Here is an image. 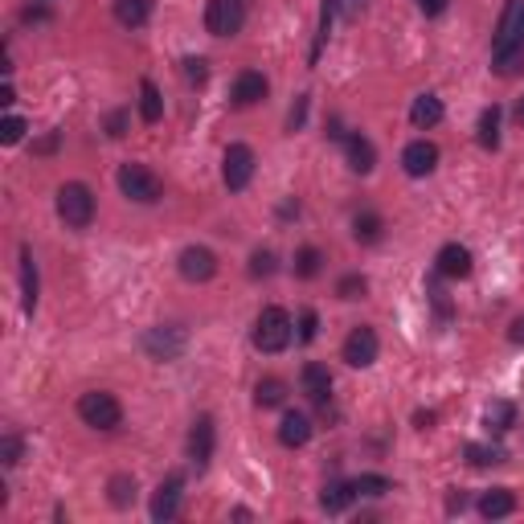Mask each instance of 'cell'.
Returning <instances> with one entry per match:
<instances>
[{
  "mask_svg": "<svg viewBox=\"0 0 524 524\" xmlns=\"http://www.w3.org/2000/svg\"><path fill=\"white\" fill-rule=\"evenodd\" d=\"M291 344V315L282 307H262L254 320V348L258 353H282Z\"/></svg>",
  "mask_w": 524,
  "mask_h": 524,
  "instance_id": "cell-1",
  "label": "cell"
},
{
  "mask_svg": "<svg viewBox=\"0 0 524 524\" xmlns=\"http://www.w3.org/2000/svg\"><path fill=\"white\" fill-rule=\"evenodd\" d=\"M58 217L70 230H86L94 222V192L82 181H70L58 189Z\"/></svg>",
  "mask_w": 524,
  "mask_h": 524,
  "instance_id": "cell-2",
  "label": "cell"
},
{
  "mask_svg": "<svg viewBox=\"0 0 524 524\" xmlns=\"http://www.w3.org/2000/svg\"><path fill=\"white\" fill-rule=\"evenodd\" d=\"M78 418L94 430H115L123 422V405L115 393H102V389H91L78 397Z\"/></svg>",
  "mask_w": 524,
  "mask_h": 524,
  "instance_id": "cell-3",
  "label": "cell"
},
{
  "mask_svg": "<svg viewBox=\"0 0 524 524\" xmlns=\"http://www.w3.org/2000/svg\"><path fill=\"white\" fill-rule=\"evenodd\" d=\"M119 189H123V197H131V201H140V205H156L164 197V181L151 168H143V164H123Z\"/></svg>",
  "mask_w": 524,
  "mask_h": 524,
  "instance_id": "cell-4",
  "label": "cell"
},
{
  "mask_svg": "<svg viewBox=\"0 0 524 524\" xmlns=\"http://www.w3.org/2000/svg\"><path fill=\"white\" fill-rule=\"evenodd\" d=\"M242 20H246L242 0H209L205 4V29L213 37H233V33L242 29Z\"/></svg>",
  "mask_w": 524,
  "mask_h": 524,
  "instance_id": "cell-5",
  "label": "cell"
},
{
  "mask_svg": "<svg viewBox=\"0 0 524 524\" xmlns=\"http://www.w3.org/2000/svg\"><path fill=\"white\" fill-rule=\"evenodd\" d=\"M254 176V151L246 143H230L225 148V160H222V181L230 192H242Z\"/></svg>",
  "mask_w": 524,
  "mask_h": 524,
  "instance_id": "cell-6",
  "label": "cell"
},
{
  "mask_svg": "<svg viewBox=\"0 0 524 524\" xmlns=\"http://www.w3.org/2000/svg\"><path fill=\"white\" fill-rule=\"evenodd\" d=\"M377 348H381V344H377V332L361 323V328H353V332L344 336L340 356L353 364V369H369V364L377 361Z\"/></svg>",
  "mask_w": 524,
  "mask_h": 524,
  "instance_id": "cell-7",
  "label": "cell"
},
{
  "mask_svg": "<svg viewBox=\"0 0 524 524\" xmlns=\"http://www.w3.org/2000/svg\"><path fill=\"white\" fill-rule=\"evenodd\" d=\"M143 348H148L156 361H176L184 348V332L181 328H151V332L143 336Z\"/></svg>",
  "mask_w": 524,
  "mask_h": 524,
  "instance_id": "cell-8",
  "label": "cell"
},
{
  "mask_svg": "<svg viewBox=\"0 0 524 524\" xmlns=\"http://www.w3.org/2000/svg\"><path fill=\"white\" fill-rule=\"evenodd\" d=\"M181 274L189 282H209L213 274H217V258H213V250H205V246H189V250H181Z\"/></svg>",
  "mask_w": 524,
  "mask_h": 524,
  "instance_id": "cell-9",
  "label": "cell"
},
{
  "mask_svg": "<svg viewBox=\"0 0 524 524\" xmlns=\"http://www.w3.org/2000/svg\"><path fill=\"white\" fill-rule=\"evenodd\" d=\"M181 487H184L181 475H168L156 487V495H151V520H172V516L181 512Z\"/></svg>",
  "mask_w": 524,
  "mask_h": 524,
  "instance_id": "cell-10",
  "label": "cell"
},
{
  "mask_svg": "<svg viewBox=\"0 0 524 524\" xmlns=\"http://www.w3.org/2000/svg\"><path fill=\"white\" fill-rule=\"evenodd\" d=\"M434 271L443 274V279H467L471 274V250L459 242H446L438 250V258H434Z\"/></svg>",
  "mask_w": 524,
  "mask_h": 524,
  "instance_id": "cell-11",
  "label": "cell"
},
{
  "mask_svg": "<svg viewBox=\"0 0 524 524\" xmlns=\"http://www.w3.org/2000/svg\"><path fill=\"white\" fill-rule=\"evenodd\" d=\"M434 164H438V148H434L430 140H413V143H405V151H402V168L410 172V176H430Z\"/></svg>",
  "mask_w": 524,
  "mask_h": 524,
  "instance_id": "cell-12",
  "label": "cell"
},
{
  "mask_svg": "<svg viewBox=\"0 0 524 524\" xmlns=\"http://www.w3.org/2000/svg\"><path fill=\"white\" fill-rule=\"evenodd\" d=\"M508 45H520L524 50V0H512L500 20V33H495V50H508Z\"/></svg>",
  "mask_w": 524,
  "mask_h": 524,
  "instance_id": "cell-13",
  "label": "cell"
},
{
  "mask_svg": "<svg viewBox=\"0 0 524 524\" xmlns=\"http://www.w3.org/2000/svg\"><path fill=\"white\" fill-rule=\"evenodd\" d=\"M299 381H303V393H307L315 405H328V397H332V373H328L323 364L307 361L303 364V373H299Z\"/></svg>",
  "mask_w": 524,
  "mask_h": 524,
  "instance_id": "cell-14",
  "label": "cell"
},
{
  "mask_svg": "<svg viewBox=\"0 0 524 524\" xmlns=\"http://www.w3.org/2000/svg\"><path fill=\"white\" fill-rule=\"evenodd\" d=\"M189 459L197 467H205L213 459V418H209V413H201V418L192 422V430H189Z\"/></svg>",
  "mask_w": 524,
  "mask_h": 524,
  "instance_id": "cell-15",
  "label": "cell"
},
{
  "mask_svg": "<svg viewBox=\"0 0 524 524\" xmlns=\"http://www.w3.org/2000/svg\"><path fill=\"white\" fill-rule=\"evenodd\" d=\"M312 438V418L299 410H287L282 413V422H279V443L282 446H303Z\"/></svg>",
  "mask_w": 524,
  "mask_h": 524,
  "instance_id": "cell-16",
  "label": "cell"
},
{
  "mask_svg": "<svg viewBox=\"0 0 524 524\" xmlns=\"http://www.w3.org/2000/svg\"><path fill=\"white\" fill-rule=\"evenodd\" d=\"M258 99H266V78L258 70H242L233 78V102L238 107H254Z\"/></svg>",
  "mask_w": 524,
  "mask_h": 524,
  "instance_id": "cell-17",
  "label": "cell"
},
{
  "mask_svg": "<svg viewBox=\"0 0 524 524\" xmlns=\"http://www.w3.org/2000/svg\"><path fill=\"white\" fill-rule=\"evenodd\" d=\"M20 303L33 315V307H37V262H33L29 246H20Z\"/></svg>",
  "mask_w": 524,
  "mask_h": 524,
  "instance_id": "cell-18",
  "label": "cell"
},
{
  "mask_svg": "<svg viewBox=\"0 0 524 524\" xmlns=\"http://www.w3.org/2000/svg\"><path fill=\"white\" fill-rule=\"evenodd\" d=\"M516 512V495L508 487H492V492L479 495V516L484 520H500V516H512Z\"/></svg>",
  "mask_w": 524,
  "mask_h": 524,
  "instance_id": "cell-19",
  "label": "cell"
},
{
  "mask_svg": "<svg viewBox=\"0 0 524 524\" xmlns=\"http://www.w3.org/2000/svg\"><path fill=\"white\" fill-rule=\"evenodd\" d=\"M344 151H348V168L353 172H373V164H377V151H373V143L364 140V135H344Z\"/></svg>",
  "mask_w": 524,
  "mask_h": 524,
  "instance_id": "cell-20",
  "label": "cell"
},
{
  "mask_svg": "<svg viewBox=\"0 0 524 524\" xmlns=\"http://www.w3.org/2000/svg\"><path fill=\"white\" fill-rule=\"evenodd\" d=\"M410 123L418 131L434 127V123H443V99H434V94H418L410 107Z\"/></svg>",
  "mask_w": 524,
  "mask_h": 524,
  "instance_id": "cell-21",
  "label": "cell"
},
{
  "mask_svg": "<svg viewBox=\"0 0 524 524\" xmlns=\"http://www.w3.org/2000/svg\"><path fill=\"white\" fill-rule=\"evenodd\" d=\"M148 17H151V0H115V20L127 25V29H140Z\"/></svg>",
  "mask_w": 524,
  "mask_h": 524,
  "instance_id": "cell-22",
  "label": "cell"
},
{
  "mask_svg": "<svg viewBox=\"0 0 524 524\" xmlns=\"http://www.w3.org/2000/svg\"><path fill=\"white\" fill-rule=\"evenodd\" d=\"M140 119L143 123H160L164 119V99H160V91H156V82L151 78L140 82Z\"/></svg>",
  "mask_w": 524,
  "mask_h": 524,
  "instance_id": "cell-23",
  "label": "cell"
},
{
  "mask_svg": "<svg viewBox=\"0 0 524 524\" xmlns=\"http://www.w3.org/2000/svg\"><path fill=\"white\" fill-rule=\"evenodd\" d=\"M381 233H385V225H381V217H377V213H356V217H353V238H356V242L373 246V242H381Z\"/></svg>",
  "mask_w": 524,
  "mask_h": 524,
  "instance_id": "cell-24",
  "label": "cell"
},
{
  "mask_svg": "<svg viewBox=\"0 0 524 524\" xmlns=\"http://www.w3.org/2000/svg\"><path fill=\"white\" fill-rule=\"evenodd\" d=\"M484 422H487V430H495V434L512 430V422H516V405H512V402H492V405L484 410Z\"/></svg>",
  "mask_w": 524,
  "mask_h": 524,
  "instance_id": "cell-25",
  "label": "cell"
},
{
  "mask_svg": "<svg viewBox=\"0 0 524 524\" xmlns=\"http://www.w3.org/2000/svg\"><path fill=\"white\" fill-rule=\"evenodd\" d=\"M353 484H332V487H323V495H320V508L323 512H344V508L353 504Z\"/></svg>",
  "mask_w": 524,
  "mask_h": 524,
  "instance_id": "cell-26",
  "label": "cell"
},
{
  "mask_svg": "<svg viewBox=\"0 0 524 524\" xmlns=\"http://www.w3.org/2000/svg\"><path fill=\"white\" fill-rule=\"evenodd\" d=\"M254 402H258L262 410L282 405V402H287V385H282L279 377H266V381H258V389H254Z\"/></svg>",
  "mask_w": 524,
  "mask_h": 524,
  "instance_id": "cell-27",
  "label": "cell"
},
{
  "mask_svg": "<svg viewBox=\"0 0 524 524\" xmlns=\"http://www.w3.org/2000/svg\"><path fill=\"white\" fill-rule=\"evenodd\" d=\"M479 143L484 148H500V107H484V115H479Z\"/></svg>",
  "mask_w": 524,
  "mask_h": 524,
  "instance_id": "cell-28",
  "label": "cell"
},
{
  "mask_svg": "<svg viewBox=\"0 0 524 524\" xmlns=\"http://www.w3.org/2000/svg\"><path fill=\"white\" fill-rule=\"evenodd\" d=\"M107 492H111V504L115 508H131V504H135V479H131V475H115L111 484H107Z\"/></svg>",
  "mask_w": 524,
  "mask_h": 524,
  "instance_id": "cell-29",
  "label": "cell"
},
{
  "mask_svg": "<svg viewBox=\"0 0 524 524\" xmlns=\"http://www.w3.org/2000/svg\"><path fill=\"white\" fill-rule=\"evenodd\" d=\"M524 70V50L520 45H508V50H495V74H504V78H512V74Z\"/></svg>",
  "mask_w": 524,
  "mask_h": 524,
  "instance_id": "cell-30",
  "label": "cell"
},
{
  "mask_svg": "<svg viewBox=\"0 0 524 524\" xmlns=\"http://www.w3.org/2000/svg\"><path fill=\"white\" fill-rule=\"evenodd\" d=\"M320 250H315V246H303L299 254H295V274H299V279H315V274H320Z\"/></svg>",
  "mask_w": 524,
  "mask_h": 524,
  "instance_id": "cell-31",
  "label": "cell"
},
{
  "mask_svg": "<svg viewBox=\"0 0 524 524\" xmlns=\"http://www.w3.org/2000/svg\"><path fill=\"white\" fill-rule=\"evenodd\" d=\"M353 492L356 495H385V492H393V484L385 479V475H356Z\"/></svg>",
  "mask_w": 524,
  "mask_h": 524,
  "instance_id": "cell-32",
  "label": "cell"
},
{
  "mask_svg": "<svg viewBox=\"0 0 524 524\" xmlns=\"http://www.w3.org/2000/svg\"><path fill=\"white\" fill-rule=\"evenodd\" d=\"M500 459H504L500 446H479V443L467 446V463H475V467H492V463H500Z\"/></svg>",
  "mask_w": 524,
  "mask_h": 524,
  "instance_id": "cell-33",
  "label": "cell"
},
{
  "mask_svg": "<svg viewBox=\"0 0 524 524\" xmlns=\"http://www.w3.org/2000/svg\"><path fill=\"white\" fill-rule=\"evenodd\" d=\"M364 291H369V282H364V274H344V279L336 282V295H340V299H361Z\"/></svg>",
  "mask_w": 524,
  "mask_h": 524,
  "instance_id": "cell-34",
  "label": "cell"
},
{
  "mask_svg": "<svg viewBox=\"0 0 524 524\" xmlns=\"http://www.w3.org/2000/svg\"><path fill=\"white\" fill-rule=\"evenodd\" d=\"M250 274L254 279H271L274 274V254L271 250H254L250 254Z\"/></svg>",
  "mask_w": 524,
  "mask_h": 524,
  "instance_id": "cell-35",
  "label": "cell"
},
{
  "mask_svg": "<svg viewBox=\"0 0 524 524\" xmlns=\"http://www.w3.org/2000/svg\"><path fill=\"white\" fill-rule=\"evenodd\" d=\"M20 135H25V119H20V115H9V119L0 123V143H20Z\"/></svg>",
  "mask_w": 524,
  "mask_h": 524,
  "instance_id": "cell-36",
  "label": "cell"
},
{
  "mask_svg": "<svg viewBox=\"0 0 524 524\" xmlns=\"http://www.w3.org/2000/svg\"><path fill=\"white\" fill-rule=\"evenodd\" d=\"M20 451H25V446H20L17 434H4V438H0V459H4V467H17Z\"/></svg>",
  "mask_w": 524,
  "mask_h": 524,
  "instance_id": "cell-37",
  "label": "cell"
},
{
  "mask_svg": "<svg viewBox=\"0 0 524 524\" xmlns=\"http://www.w3.org/2000/svg\"><path fill=\"white\" fill-rule=\"evenodd\" d=\"M315 328H320V315L307 307V312L299 315V340H303V344H312V340H315Z\"/></svg>",
  "mask_w": 524,
  "mask_h": 524,
  "instance_id": "cell-38",
  "label": "cell"
},
{
  "mask_svg": "<svg viewBox=\"0 0 524 524\" xmlns=\"http://www.w3.org/2000/svg\"><path fill=\"white\" fill-rule=\"evenodd\" d=\"M107 135H111V140L127 135V111H111V115H107Z\"/></svg>",
  "mask_w": 524,
  "mask_h": 524,
  "instance_id": "cell-39",
  "label": "cell"
},
{
  "mask_svg": "<svg viewBox=\"0 0 524 524\" xmlns=\"http://www.w3.org/2000/svg\"><path fill=\"white\" fill-rule=\"evenodd\" d=\"M184 78L205 82V58H184Z\"/></svg>",
  "mask_w": 524,
  "mask_h": 524,
  "instance_id": "cell-40",
  "label": "cell"
},
{
  "mask_svg": "<svg viewBox=\"0 0 524 524\" xmlns=\"http://www.w3.org/2000/svg\"><path fill=\"white\" fill-rule=\"evenodd\" d=\"M303 119H307V94H303V99L291 107V119H287V127H291V131L303 127Z\"/></svg>",
  "mask_w": 524,
  "mask_h": 524,
  "instance_id": "cell-41",
  "label": "cell"
},
{
  "mask_svg": "<svg viewBox=\"0 0 524 524\" xmlns=\"http://www.w3.org/2000/svg\"><path fill=\"white\" fill-rule=\"evenodd\" d=\"M446 4H451V0H418V9H422L426 17H443Z\"/></svg>",
  "mask_w": 524,
  "mask_h": 524,
  "instance_id": "cell-42",
  "label": "cell"
},
{
  "mask_svg": "<svg viewBox=\"0 0 524 524\" xmlns=\"http://www.w3.org/2000/svg\"><path fill=\"white\" fill-rule=\"evenodd\" d=\"M332 4H336V12H340V17H348V20H353L356 12H361V4H364V0H332Z\"/></svg>",
  "mask_w": 524,
  "mask_h": 524,
  "instance_id": "cell-43",
  "label": "cell"
},
{
  "mask_svg": "<svg viewBox=\"0 0 524 524\" xmlns=\"http://www.w3.org/2000/svg\"><path fill=\"white\" fill-rule=\"evenodd\" d=\"M508 340L524 344V315H520V320H512V328H508Z\"/></svg>",
  "mask_w": 524,
  "mask_h": 524,
  "instance_id": "cell-44",
  "label": "cell"
},
{
  "mask_svg": "<svg viewBox=\"0 0 524 524\" xmlns=\"http://www.w3.org/2000/svg\"><path fill=\"white\" fill-rule=\"evenodd\" d=\"M53 148H58V131H50V135L37 143V151H53Z\"/></svg>",
  "mask_w": 524,
  "mask_h": 524,
  "instance_id": "cell-45",
  "label": "cell"
},
{
  "mask_svg": "<svg viewBox=\"0 0 524 524\" xmlns=\"http://www.w3.org/2000/svg\"><path fill=\"white\" fill-rule=\"evenodd\" d=\"M413 422H418V430H430V422H434V413H418V418H413Z\"/></svg>",
  "mask_w": 524,
  "mask_h": 524,
  "instance_id": "cell-46",
  "label": "cell"
},
{
  "mask_svg": "<svg viewBox=\"0 0 524 524\" xmlns=\"http://www.w3.org/2000/svg\"><path fill=\"white\" fill-rule=\"evenodd\" d=\"M516 119H520V123H524V99H520V102H516Z\"/></svg>",
  "mask_w": 524,
  "mask_h": 524,
  "instance_id": "cell-47",
  "label": "cell"
}]
</instances>
